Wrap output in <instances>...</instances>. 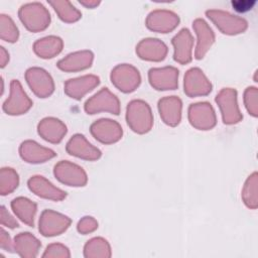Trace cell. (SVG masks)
I'll return each instance as SVG.
<instances>
[{
  "label": "cell",
  "mask_w": 258,
  "mask_h": 258,
  "mask_svg": "<svg viewBox=\"0 0 258 258\" xmlns=\"http://www.w3.org/2000/svg\"><path fill=\"white\" fill-rule=\"evenodd\" d=\"M178 23V15L173 11L166 9H156L151 11L145 20V25L148 29L160 33L172 31Z\"/></svg>",
  "instance_id": "cell-13"
},
{
  "label": "cell",
  "mask_w": 258,
  "mask_h": 258,
  "mask_svg": "<svg viewBox=\"0 0 258 258\" xmlns=\"http://www.w3.org/2000/svg\"><path fill=\"white\" fill-rule=\"evenodd\" d=\"M32 106V101L24 92L18 80H12L10 83L9 97L2 105L3 111L7 115L17 116L26 113Z\"/></svg>",
  "instance_id": "cell-4"
},
{
  "label": "cell",
  "mask_w": 258,
  "mask_h": 258,
  "mask_svg": "<svg viewBox=\"0 0 258 258\" xmlns=\"http://www.w3.org/2000/svg\"><path fill=\"white\" fill-rule=\"evenodd\" d=\"M206 15L224 34H239L244 32L248 27V22L246 19L234 15L228 11L220 9H210L206 11Z\"/></svg>",
  "instance_id": "cell-3"
},
{
  "label": "cell",
  "mask_w": 258,
  "mask_h": 258,
  "mask_svg": "<svg viewBox=\"0 0 258 258\" xmlns=\"http://www.w3.org/2000/svg\"><path fill=\"white\" fill-rule=\"evenodd\" d=\"M25 80L31 91L38 98L49 97L54 91V83L51 76L41 68H29L25 72Z\"/></svg>",
  "instance_id": "cell-9"
},
{
  "label": "cell",
  "mask_w": 258,
  "mask_h": 258,
  "mask_svg": "<svg viewBox=\"0 0 258 258\" xmlns=\"http://www.w3.org/2000/svg\"><path fill=\"white\" fill-rule=\"evenodd\" d=\"M100 84L99 77L86 75L75 79H70L64 83V93L76 100H81L87 93L91 92Z\"/></svg>",
  "instance_id": "cell-20"
},
{
  "label": "cell",
  "mask_w": 258,
  "mask_h": 258,
  "mask_svg": "<svg viewBox=\"0 0 258 258\" xmlns=\"http://www.w3.org/2000/svg\"><path fill=\"white\" fill-rule=\"evenodd\" d=\"M223 122L225 124H235L242 120L243 116L240 113L237 104V91L232 88H224L216 96Z\"/></svg>",
  "instance_id": "cell-7"
},
{
  "label": "cell",
  "mask_w": 258,
  "mask_h": 258,
  "mask_svg": "<svg viewBox=\"0 0 258 258\" xmlns=\"http://www.w3.org/2000/svg\"><path fill=\"white\" fill-rule=\"evenodd\" d=\"M148 80L155 90H175L178 86V70L174 67L153 68L148 72Z\"/></svg>",
  "instance_id": "cell-15"
},
{
  "label": "cell",
  "mask_w": 258,
  "mask_h": 258,
  "mask_svg": "<svg viewBox=\"0 0 258 258\" xmlns=\"http://www.w3.org/2000/svg\"><path fill=\"white\" fill-rule=\"evenodd\" d=\"M192 28L197 34V46L195 57L202 59L215 42V33L203 18H197L192 21Z\"/></svg>",
  "instance_id": "cell-18"
},
{
  "label": "cell",
  "mask_w": 258,
  "mask_h": 258,
  "mask_svg": "<svg viewBox=\"0 0 258 258\" xmlns=\"http://www.w3.org/2000/svg\"><path fill=\"white\" fill-rule=\"evenodd\" d=\"M136 53L144 60L160 61L167 54V46L160 39L144 38L136 45Z\"/></svg>",
  "instance_id": "cell-23"
},
{
  "label": "cell",
  "mask_w": 258,
  "mask_h": 258,
  "mask_svg": "<svg viewBox=\"0 0 258 258\" xmlns=\"http://www.w3.org/2000/svg\"><path fill=\"white\" fill-rule=\"evenodd\" d=\"M43 257H70L69 249L58 243L50 244L46 247L45 252L42 255Z\"/></svg>",
  "instance_id": "cell-35"
},
{
  "label": "cell",
  "mask_w": 258,
  "mask_h": 258,
  "mask_svg": "<svg viewBox=\"0 0 258 258\" xmlns=\"http://www.w3.org/2000/svg\"><path fill=\"white\" fill-rule=\"evenodd\" d=\"M66 150L70 155L86 160H97L102 155L101 150L91 144L83 134H75L68 141Z\"/></svg>",
  "instance_id": "cell-16"
},
{
  "label": "cell",
  "mask_w": 258,
  "mask_h": 258,
  "mask_svg": "<svg viewBox=\"0 0 258 258\" xmlns=\"http://www.w3.org/2000/svg\"><path fill=\"white\" fill-rule=\"evenodd\" d=\"M174 48L173 58L180 64H186L191 61V50L194 38L187 28L179 30L171 39Z\"/></svg>",
  "instance_id": "cell-19"
},
{
  "label": "cell",
  "mask_w": 258,
  "mask_h": 258,
  "mask_svg": "<svg viewBox=\"0 0 258 258\" xmlns=\"http://www.w3.org/2000/svg\"><path fill=\"white\" fill-rule=\"evenodd\" d=\"M256 1H232V5L234 7V9L238 12H246L249 11L253 8V6L255 5Z\"/></svg>",
  "instance_id": "cell-39"
},
{
  "label": "cell",
  "mask_w": 258,
  "mask_h": 258,
  "mask_svg": "<svg viewBox=\"0 0 258 258\" xmlns=\"http://www.w3.org/2000/svg\"><path fill=\"white\" fill-rule=\"evenodd\" d=\"M79 3L83 6H85L86 8L93 9V8L98 7L100 5L101 1H99V0H79Z\"/></svg>",
  "instance_id": "cell-41"
},
{
  "label": "cell",
  "mask_w": 258,
  "mask_h": 258,
  "mask_svg": "<svg viewBox=\"0 0 258 258\" xmlns=\"http://www.w3.org/2000/svg\"><path fill=\"white\" fill-rule=\"evenodd\" d=\"M244 103L249 114L256 117L257 116V89L254 87H249L244 93Z\"/></svg>",
  "instance_id": "cell-34"
},
{
  "label": "cell",
  "mask_w": 258,
  "mask_h": 258,
  "mask_svg": "<svg viewBox=\"0 0 258 258\" xmlns=\"http://www.w3.org/2000/svg\"><path fill=\"white\" fill-rule=\"evenodd\" d=\"M187 112L189 123L199 130H210L217 123L215 110L208 102L190 104Z\"/></svg>",
  "instance_id": "cell-11"
},
{
  "label": "cell",
  "mask_w": 258,
  "mask_h": 258,
  "mask_svg": "<svg viewBox=\"0 0 258 258\" xmlns=\"http://www.w3.org/2000/svg\"><path fill=\"white\" fill-rule=\"evenodd\" d=\"M78 231L84 235L95 231L98 228V222L93 217H84L78 223Z\"/></svg>",
  "instance_id": "cell-36"
},
{
  "label": "cell",
  "mask_w": 258,
  "mask_h": 258,
  "mask_svg": "<svg viewBox=\"0 0 258 258\" xmlns=\"http://www.w3.org/2000/svg\"><path fill=\"white\" fill-rule=\"evenodd\" d=\"M182 102L176 96H167L158 101V111L162 121L171 127L179 124Z\"/></svg>",
  "instance_id": "cell-21"
},
{
  "label": "cell",
  "mask_w": 258,
  "mask_h": 258,
  "mask_svg": "<svg viewBox=\"0 0 258 258\" xmlns=\"http://www.w3.org/2000/svg\"><path fill=\"white\" fill-rule=\"evenodd\" d=\"M183 90L189 98L206 96L212 91V84L199 68L189 69L183 79Z\"/></svg>",
  "instance_id": "cell-14"
},
{
  "label": "cell",
  "mask_w": 258,
  "mask_h": 258,
  "mask_svg": "<svg viewBox=\"0 0 258 258\" xmlns=\"http://www.w3.org/2000/svg\"><path fill=\"white\" fill-rule=\"evenodd\" d=\"M67 131L66 124L53 117L43 118L37 125L38 134L50 143H59L67 134Z\"/></svg>",
  "instance_id": "cell-24"
},
{
  "label": "cell",
  "mask_w": 258,
  "mask_h": 258,
  "mask_svg": "<svg viewBox=\"0 0 258 258\" xmlns=\"http://www.w3.org/2000/svg\"><path fill=\"white\" fill-rule=\"evenodd\" d=\"M71 219L52 210H44L39 218L38 230L44 237L59 235L71 225Z\"/></svg>",
  "instance_id": "cell-10"
},
{
  "label": "cell",
  "mask_w": 258,
  "mask_h": 258,
  "mask_svg": "<svg viewBox=\"0 0 258 258\" xmlns=\"http://www.w3.org/2000/svg\"><path fill=\"white\" fill-rule=\"evenodd\" d=\"M53 174L58 181L69 186H84L87 181V173L78 164L69 160H60L54 165Z\"/></svg>",
  "instance_id": "cell-8"
},
{
  "label": "cell",
  "mask_w": 258,
  "mask_h": 258,
  "mask_svg": "<svg viewBox=\"0 0 258 258\" xmlns=\"http://www.w3.org/2000/svg\"><path fill=\"white\" fill-rule=\"evenodd\" d=\"M91 134L96 140L104 144H112L122 138L123 130L115 120L103 118L95 121L90 128Z\"/></svg>",
  "instance_id": "cell-12"
},
{
  "label": "cell",
  "mask_w": 258,
  "mask_h": 258,
  "mask_svg": "<svg viewBox=\"0 0 258 258\" xmlns=\"http://www.w3.org/2000/svg\"><path fill=\"white\" fill-rule=\"evenodd\" d=\"M126 121L132 131L144 134L153 125V115L149 105L142 100H132L126 109Z\"/></svg>",
  "instance_id": "cell-2"
},
{
  "label": "cell",
  "mask_w": 258,
  "mask_h": 258,
  "mask_svg": "<svg viewBox=\"0 0 258 258\" xmlns=\"http://www.w3.org/2000/svg\"><path fill=\"white\" fill-rule=\"evenodd\" d=\"M11 209L16 217L24 224L29 227L34 226V217L37 210V206L34 202L24 197H18L12 200Z\"/></svg>",
  "instance_id": "cell-26"
},
{
  "label": "cell",
  "mask_w": 258,
  "mask_h": 258,
  "mask_svg": "<svg viewBox=\"0 0 258 258\" xmlns=\"http://www.w3.org/2000/svg\"><path fill=\"white\" fill-rule=\"evenodd\" d=\"M242 199L248 208H257V173L253 172L246 180L243 190Z\"/></svg>",
  "instance_id": "cell-32"
},
{
  "label": "cell",
  "mask_w": 258,
  "mask_h": 258,
  "mask_svg": "<svg viewBox=\"0 0 258 258\" xmlns=\"http://www.w3.org/2000/svg\"><path fill=\"white\" fill-rule=\"evenodd\" d=\"M112 84L123 93H131L140 85L141 77L139 71L128 63L116 66L111 72Z\"/></svg>",
  "instance_id": "cell-5"
},
{
  "label": "cell",
  "mask_w": 258,
  "mask_h": 258,
  "mask_svg": "<svg viewBox=\"0 0 258 258\" xmlns=\"http://www.w3.org/2000/svg\"><path fill=\"white\" fill-rule=\"evenodd\" d=\"M19 184L18 173L11 167H2L0 171V194L6 196L14 191Z\"/></svg>",
  "instance_id": "cell-30"
},
{
  "label": "cell",
  "mask_w": 258,
  "mask_h": 258,
  "mask_svg": "<svg viewBox=\"0 0 258 258\" xmlns=\"http://www.w3.org/2000/svg\"><path fill=\"white\" fill-rule=\"evenodd\" d=\"M48 4L53 8L58 18L67 23L78 21L82 17L81 11L70 1H48Z\"/></svg>",
  "instance_id": "cell-29"
},
{
  "label": "cell",
  "mask_w": 258,
  "mask_h": 258,
  "mask_svg": "<svg viewBox=\"0 0 258 258\" xmlns=\"http://www.w3.org/2000/svg\"><path fill=\"white\" fill-rule=\"evenodd\" d=\"M0 246H1L2 250L8 251V252H13V250H14V243L11 241L9 234L3 228H1Z\"/></svg>",
  "instance_id": "cell-38"
},
{
  "label": "cell",
  "mask_w": 258,
  "mask_h": 258,
  "mask_svg": "<svg viewBox=\"0 0 258 258\" xmlns=\"http://www.w3.org/2000/svg\"><path fill=\"white\" fill-rule=\"evenodd\" d=\"M19 155L28 163H42L53 158L56 153L33 140H25L19 146Z\"/></svg>",
  "instance_id": "cell-22"
},
{
  "label": "cell",
  "mask_w": 258,
  "mask_h": 258,
  "mask_svg": "<svg viewBox=\"0 0 258 258\" xmlns=\"http://www.w3.org/2000/svg\"><path fill=\"white\" fill-rule=\"evenodd\" d=\"M9 61V53L5 49V47H0V67L3 69Z\"/></svg>",
  "instance_id": "cell-40"
},
{
  "label": "cell",
  "mask_w": 258,
  "mask_h": 258,
  "mask_svg": "<svg viewBox=\"0 0 258 258\" xmlns=\"http://www.w3.org/2000/svg\"><path fill=\"white\" fill-rule=\"evenodd\" d=\"M110 246L107 241L103 238H93L85 245V256L86 257H108L110 256Z\"/></svg>",
  "instance_id": "cell-33"
},
{
  "label": "cell",
  "mask_w": 258,
  "mask_h": 258,
  "mask_svg": "<svg viewBox=\"0 0 258 258\" xmlns=\"http://www.w3.org/2000/svg\"><path fill=\"white\" fill-rule=\"evenodd\" d=\"M94 54L91 50H80L68 54L59 59L56 67L63 72H79L92 66Z\"/></svg>",
  "instance_id": "cell-25"
},
{
  "label": "cell",
  "mask_w": 258,
  "mask_h": 258,
  "mask_svg": "<svg viewBox=\"0 0 258 258\" xmlns=\"http://www.w3.org/2000/svg\"><path fill=\"white\" fill-rule=\"evenodd\" d=\"M84 109L87 114L91 115L99 112H109L118 115L120 113V102L108 88H102L86 101Z\"/></svg>",
  "instance_id": "cell-6"
},
{
  "label": "cell",
  "mask_w": 258,
  "mask_h": 258,
  "mask_svg": "<svg viewBox=\"0 0 258 258\" xmlns=\"http://www.w3.org/2000/svg\"><path fill=\"white\" fill-rule=\"evenodd\" d=\"M14 250L21 257H35L41 246L39 240L28 232L19 233L14 238Z\"/></svg>",
  "instance_id": "cell-28"
},
{
  "label": "cell",
  "mask_w": 258,
  "mask_h": 258,
  "mask_svg": "<svg viewBox=\"0 0 258 258\" xmlns=\"http://www.w3.org/2000/svg\"><path fill=\"white\" fill-rule=\"evenodd\" d=\"M0 219H1V225L3 227H7L10 229L18 228V222L10 215V213L6 210L4 206H1V214H0Z\"/></svg>",
  "instance_id": "cell-37"
},
{
  "label": "cell",
  "mask_w": 258,
  "mask_h": 258,
  "mask_svg": "<svg viewBox=\"0 0 258 258\" xmlns=\"http://www.w3.org/2000/svg\"><path fill=\"white\" fill-rule=\"evenodd\" d=\"M0 37L6 42H15L19 37V31L13 19L6 14H0Z\"/></svg>",
  "instance_id": "cell-31"
},
{
  "label": "cell",
  "mask_w": 258,
  "mask_h": 258,
  "mask_svg": "<svg viewBox=\"0 0 258 258\" xmlns=\"http://www.w3.org/2000/svg\"><path fill=\"white\" fill-rule=\"evenodd\" d=\"M62 45L63 42L60 37L49 35L37 39L33 43V50L41 58H51L61 51Z\"/></svg>",
  "instance_id": "cell-27"
},
{
  "label": "cell",
  "mask_w": 258,
  "mask_h": 258,
  "mask_svg": "<svg viewBox=\"0 0 258 258\" xmlns=\"http://www.w3.org/2000/svg\"><path fill=\"white\" fill-rule=\"evenodd\" d=\"M18 16L26 29L31 32L42 31L50 23V13L40 2H28L21 5Z\"/></svg>",
  "instance_id": "cell-1"
},
{
  "label": "cell",
  "mask_w": 258,
  "mask_h": 258,
  "mask_svg": "<svg viewBox=\"0 0 258 258\" xmlns=\"http://www.w3.org/2000/svg\"><path fill=\"white\" fill-rule=\"evenodd\" d=\"M27 185L34 195L42 199L57 202L63 200L67 197L66 191L54 186L48 179H46L42 175L31 176L27 181Z\"/></svg>",
  "instance_id": "cell-17"
}]
</instances>
